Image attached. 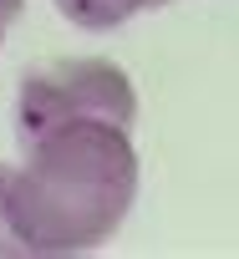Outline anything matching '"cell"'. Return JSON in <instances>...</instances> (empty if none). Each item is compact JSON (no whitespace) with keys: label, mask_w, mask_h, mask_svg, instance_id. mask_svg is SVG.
<instances>
[{"label":"cell","mask_w":239,"mask_h":259,"mask_svg":"<svg viewBox=\"0 0 239 259\" xmlns=\"http://www.w3.org/2000/svg\"><path fill=\"white\" fill-rule=\"evenodd\" d=\"M133 127L71 117L26 143L11 183V224L31 254H92L123 229L138 198Z\"/></svg>","instance_id":"cell-1"},{"label":"cell","mask_w":239,"mask_h":259,"mask_svg":"<svg viewBox=\"0 0 239 259\" xmlns=\"http://www.w3.org/2000/svg\"><path fill=\"white\" fill-rule=\"evenodd\" d=\"M71 117H107V122H123L133 127L138 117V97L123 66L112 61H56L41 66L21 81V102H16V122H21V143H31L36 133Z\"/></svg>","instance_id":"cell-2"},{"label":"cell","mask_w":239,"mask_h":259,"mask_svg":"<svg viewBox=\"0 0 239 259\" xmlns=\"http://www.w3.org/2000/svg\"><path fill=\"white\" fill-rule=\"evenodd\" d=\"M153 6H168V0H56V11L82 31H112V26L133 21L138 11H153Z\"/></svg>","instance_id":"cell-3"},{"label":"cell","mask_w":239,"mask_h":259,"mask_svg":"<svg viewBox=\"0 0 239 259\" xmlns=\"http://www.w3.org/2000/svg\"><path fill=\"white\" fill-rule=\"evenodd\" d=\"M11 183H16V168H0V259H21V254H31L26 239L16 234V224H11Z\"/></svg>","instance_id":"cell-4"},{"label":"cell","mask_w":239,"mask_h":259,"mask_svg":"<svg viewBox=\"0 0 239 259\" xmlns=\"http://www.w3.org/2000/svg\"><path fill=\"white\" fill-rule=\"evenodd\" d=\"M21 11H26V0H0V41H6V31L21 21Z\"/></svg>","instance_id":"cell-5"}]
</instances>
